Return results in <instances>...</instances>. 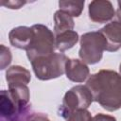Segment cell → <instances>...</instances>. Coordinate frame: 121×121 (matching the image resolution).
<instances>
[{
  "label": "cell",
  "mask_w": 121,
  "mask_h": 121,
  "mask_svg": "<svg viewBox=\"0 0 121 121\" xmlns=\"http://www.w3.org/2000/svg\"><path fill=\"white\" fill-rule=\"evenodd\" d=\"M117 5H118V8H117V10H116V18H117V22H119L121 24V1H118L117 2Z\"/></svg>",
  "instance_id": "20"
},
{
  "label": "cell",
  "mask_w": 121,
  "mask_h": 121,
  "mask_svg": "<svg viewBox=\"0 0 121 121\" xmlns=\"http://www.w3.org/2000/svg\"><path fill=\"white\" fill-rule=\"evenodd\" d=\"M84 7V1L81 0H66V1H60L59 8L60 10L67 13L71 17H78Z\"/></svg>",
  "instance_id": "14"
},
{
  "label": "cell",
  "mask_w": 121,
  "mask_h": 121,
  "mask_svg": "<svg viewBox=\"0 0 121 121\" xmlns=\"http://www.w3.org/2000/svg\"><path fill=\"white\" fill-rule=\"evenodd\" d=\"M33 38V30L28 26H17L9 33V43L12 46L26 51Z\"/></svg>",
  "instance_id": "10"
},
{
  "label": "cell",
  "mask_w": 121,
  "mask_h": 121,
  "mask_svg": "<svg viewBox=\"0 0 121 121\" xmlns=\"http://www.w3.org/2000/svg\"><path fill=\"white\" fill-rule=\"evenodd\" d=\"M106 39V51L115 52L121 48V24L112 21L99 30Z\"/></svg>",
  "instance_id": "8"
},
{
  "label": "cell",
  "mask_w": 121,
  "mask_h": 121,
  "mask_svg": "<svg viewBox=\"0 0 121 121\" xmlns=\"http://www.w3.org/2000/svg\"><path fill=\"white\" fill-rule=\"evenodd\" d=\"M65 75L73 82L81 83L90 75L89 68L85 62L78 59H68L65 64Z\"/></svg>",
  "instance_id": "9"
},
{
  "label": "cell",
  "mask_w": 121,
  "mask_h": 121,
  "mask_svg": "<svg viewBox=\"0 0 121 121\" xmlns=\"http://www.w3.org/2000/svg\"><path fill=\"white\" fill-rule=\"evenodd\" d=\"M75 26V22L73 20V17L68 15L67 13L57 10L54 14V33L55 35L60 34L65 31L73 30Z\"/></svg>",
  "instance_id": "13"
},
{
  "label": "cell",
  "mask_w": 121,
  "mask_h": 121,
  "mask_svg": "<svg viewBox=\"0 0 121 121\" xmlns=\"http://www.w3.org/2000/svg\"><path fill=\"white\" fill-rule=\"evenodd\" d=\"M88 13L93 22L104 24L114 17L115 10L112 2L108 0H94L89 4Z\"/></svg>",
  "instance_id": "6"
},
{
  "label": "cell",
  "mask_w": 121,
  "mask_h": 121,
  "mask_svg": "<svg viewBox=\"0 0 121 121\" xmlns=\"http://www.w3.org/2000/svg\"><path fill=\"white\" fill-rule=\"evenodd\" d=\"M79 43L78 56L83 62L86 64H95L101 60L103 52L107 47V42L99 30L84 33L80 37Z\"/></svg>",
  "instance_id": "4"
},
{
  "label": "cell",
  "mask_w": 121,
  "mask_h": 121,
  "mask_svg": "<svg viewBox=\"0 0 121 121\" xmlns=\"http://www.w3.org/2000/svg\"><path fill=\"white\" fill-rule=\"evenodd\" d=\"M91 112L88 110H78L72 112L67 118L66 121H92Z\"/></svg>",
  "instance_id": "15"
},
{
  "label": "cell",
  "mask_w": 121,
  "mask_h": 121,
  "mask_svg": "<svg viewBox=\"0 0 121 121\" xmlns=\"http://www.w3.org/2000/svg\"><path fill=\"white\" fill-rule=\"evenodd\" d=\"M12 121H20V118H18V119H15V120H12Z\"/></svg>",
  "instance_id": "22"
},
{
  "label": "cell",
  "mask_w": 121,
  "mask_h": 121,
  "mask_svg": "<svg viewBox=\"0 0 121 121\" xmlns=\"http://www.w3.org/2000/svg\"><path fill=\"white\" fill-rule=\"evenodd\" d=\"M26 3V2H25V1H19V0H16V1H1L2 6H5L6 8H9V9H18L22 6H24Z\"/></svg>",
  "instance_id": "17"
},
{
  "label": "cell",
  "mask_w": 121,
  "mask_h": 121,
  "mask_svg": "<svg viewBox=\"0 0 121 121\" xmlns=\"http://www.w3.org/2000/svg\"><path fill=\"white\" fill-rule=\"evenodd\" d=\"M68 58L63 53H52L48 56L37 58L30 61L37 78L49 80L65 74V64Z\"/></svg>",
  "instance_id": "2"
},
{
  "label": "cell",
  "mask_w": 121,
  "mask_h": 121,
  "mask_svg": "<svg viewBox=\"0 0 121 121\" xmlns=\"http://www.w3.org/2000/svg\"><path fill=\"white\" fill-rule=\"evenodd\" d=\"M26 110L20 107V105L13 99L8 90H2L0 94V113L2 121H12L20 118Z\"/></svg>",
  "instance_id": "7"
},
{
  "label": "cell",
  "mask_w": 121,
  "mask_h": 121,
  "mask_svg": "<svg viewBox=\"0 0 121 121\" xmlns=\"http://www.w3.org/2000/svg\"><path fill=\"white\" fill-rule=\"evenodd\" d=\"M119 73H120V76H121V63L119 65Z\"/></svg>",
  "instance_id": "21"
},
{
  "label": "cell",
  "mask_w": 121,
  "mask_h": 121,
  "mask_svg": "<svg viewBox=\"0 0 121 121\" xmlns=\"http://www.w3.org/2000/svg\"><path fill=\"white\" fill-rule=\"evenodd\" d=\"M93 100L109 112L121 108V76L112 70H100L86 81Z\"/></svg>",
  "instance_id": "1"
},
{
  "label": "cell",
  "mask_w": 121,
  "mask_h": 121,
  "mask_svg": "<svg viewBox=\"0 0 121 121\" xmlns=\"http://www.w3.org/2000/svg\"><path fill=\"white\" fill-rule=\"evenodd\" d=\"M93 101V95L86 85L74 86L65 93L59 114L67 118L78 110H87Z\"/></svg>",
  "instance_id": "5"
},
{
  "label": "cell",
  "mask_w": 121,
  "mask_h": 121,
  "mask_svg": "<svg viewBox=\"0 0 121 121\" xmlns=\"http://www.w3.org/2000/svg\"><path fill=\"white\" fill-rule=\"evenodd\" d=\"M31 28L33 30V38L26 49V56L29 61L54 53L56 44L53 32L42 24L33 25Z\"/></svg>",
  "instance_id": "3"
},
{
  "label": "cell",
  "mask_w": 121,
  "mask_h": 121,
  "mask_svg": "<svg viewBox=\"0 0 121 121\" xmlns=\"http://www.w3.org/2000/svg\"><path fill=\"white\" fill-rule=\"evenodd\" d=\"M26 121H50L49 118L43 113H32L26 118Z\"/></svg>",
  "instance_id": "19"
},
{
  "label": "cell",
  "mask_w": 121,
  "mask_h": 121,
  "mask_svg": "<svg viewBox=\"0 0 121 121\" xmlns=\"http://www.w3.org/2000/svg\"><path fill=\"white\" fill-rule=\"evenodd\" d=\"M92 121H116V119L115 117L109 115V114L97 113L92 118Z\"/></svg>",
  "instance_id": "18"
},
{
  "label": "cell",
  "mask_w": 121,
  "mask_h": 121,
  "mask_svg": "<svg viewBox=\"0 0 121 121\" xmlns=\"http://www.w3.org/2000/svg\"><path fill=\"white\" fill-rule=\"evenodd\" d=\"M78 34L74 30H69L62 32L60 34L55 35V44L56 48L60 52H64L72 48L78 42Z\"/></svg>",
  "instance_id": "12"
},
{
  "label": "cell",
  "mask_w": 121,
  "mask_h": 121,
  "mask_svg": "<svg viewBox=\"0 0 121 121\" xmlns=\"http://www.w3.org/2000/svg\"><path fill=\"white\" fill-rule=\"evenodd\" d=\"M11 62V52L9 47L4 44L0 45V68L1 70L6 69Z\"/></svg>",
  "instance_id": "16"
},
{
  "label": "cell",
  "mask_w": 121,
  "mask_h": 121,
  "mask_svg": "<svg viewBox=\"0 0 121 121\" xmlns=\"http://www.w3.org/2000/svg\"><path fill=\"white\" fill-rule=\"evenodd\" d=\"M31 79L30 72L20 65H13L8 68L6 72V80L9 85L26 84L27 85Z\"/></svg>",
  "instance_id": "11"
}]
</instances>
